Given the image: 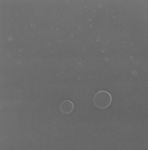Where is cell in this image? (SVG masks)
<instances>
[{
	"label": "cell",
	"instance_id": "cell-1",
	"mask_svg": "<svg viewBox=\"0 0 148 150\" xmlns=\"http://www.w3.org/2000/svg\"><path fill=\"white\" fill-rule=\"evenodd\" d=\"M93 100L97 108L99 109H105L112 103V96L107 91H100L94 95Z\"/></svg>",
	"mask_w": 148,
	"mask_h": 150
},
{
	"label": "cell",
	"instance_id": "cell-2",
	"mask_svg": "<svg viewBox=\"0 0 148 150\" xmlns=\"http://www.w3.org/2000/svg\"><path fill=\"white\" fill-rule=\"evenodd\" d=\"M74 108L73 103L68 100H66L63 101L60 106V110L62 112V113L65 114H68L71 113L73 111Z\"/></svg>",
	"mask_w": 148,
	"mask_h": 150
}]
</instances>
